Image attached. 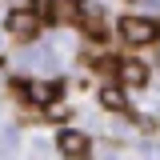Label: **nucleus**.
<instances>
[{
	"label": "nucleus",
	"instance_id": "nucleus-3",
	"mask_svg": "<svg viewBox=\"0 0 160 160\" xmlns=\"http://www.w3.org/2000/svg\"><path fill=\"white\" fill-rule=\"evenodd\" d=\"M16 92H20L24 100L40 104V108H48V104H56V100H60V84H44V80H20Z\"/></svg>",
	"mask_w": 160,
	"mask_h": 160
},
{
	"label": "nucleus",
	"instance_id": "nucleus-4",
	"mask_svg": "<svg viewBox=\"0 0 160 160\" xmlns=\"http://www.w3.org/2000/svg\"><path fill=\"white\" fill-rule=\"evenodd\" d=\"M112 84H120V88H140V84H148V64H140V60H132V56H120Z\"/></svg>",
	"mask_w": 160,
	"mask_h": 160
},
{
	"label": "nucleus",
	"instance_id": "nucleus-6",
	"mask_svg": "<svg viewBox=\"0 0 160 160\" xmlns=\"http://www.w3.org/2000/svg\"><path fill=\"white\" fill-rule=\"evenodd\" d=\"M100 104H104V108H116V112H128V100L120 92V84H108V88L100 92Z\"/></svg>",
	"mask_w": 160,
	"mask_h": 160
},
{
	"label": "nucleus",
	"instance_id": "nucleus-5",
	"mask_svg": "<svg viewBox=\"0 0 160 160\" xmlns=\"http://www.w3.org/2000/svg\"><path fill=\"white\" fill-rule=\"evenodd\" d=\"M56 148H60L68 160H88V152H92L88 136H84V132H76V128H64V132L56 136Z\"/></svg>",
	"mask_w": 160,
	"mask_h": 160
},
{
	"label": "nucleus",
	"instance_id": "nucleus-2",
	"mask_svg": "<svg viewBox=\"0 0 160 160\" xmlns=\"http://www.w3.org/2000/svg\"><path fill=\"white\" fill-rule=\"evenodd\" d=\"M4 24H8V36L20 40V44H32V40L40 36V28H44V20H40L32 8H12Z\"/></svg>",
	"mask_w": 160,
	"mask_h": 160
},
{
	"label": "nucleus",
	"instance_id": "nucleus-1",
	"mask_svg": "<svg viewBox=\"0 0 160 160\" xmlns=\"http://www.w3.org/2000/svg\"><path fill=\"white\" fill-rule=\"evenodd\" d=\"M116 36L128 40V44H136V48H148V44L160 40V24L148 20V16H120L116 20Z\"/></svg>",
	"mask_w": 160,
	"mask_h": 160
}]
</instances>
